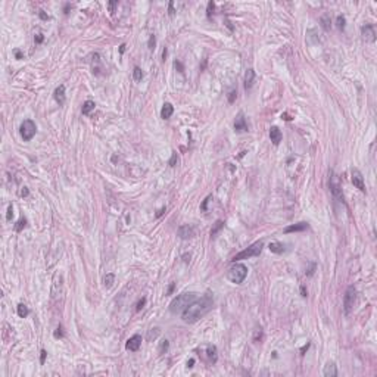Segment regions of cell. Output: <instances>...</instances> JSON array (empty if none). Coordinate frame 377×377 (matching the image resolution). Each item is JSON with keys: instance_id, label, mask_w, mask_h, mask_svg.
I'll list each match as a JSON object with an SVG mask.
<instances>
[{"instance_id": "6da1fadb", "label": "cell", "mask_w": 377, "mask_h": 377, "mask_svg": "<svg viewBox=\"0 0 377 377\" xmlns=\"http://www.w3.org/2000/svg\"><path fill=\"white\" fill-rule=\"evenodd\" d=\"M212 304H214V297H212V295H209V293L203 295L200 299H196L193 304H190L181 312L183 321L187 323V324L196 323L200 317H203L205 314L209 312V309L212 308Z\"/></svg>"}, {"instance_id": "7a4b0ae2", "label": "cell", "mask_w": 377, "mask_h": 377, "mask_svg": "<svg viewBox=\"0 0 377 377\" xmlns=\"http://www.w3.org/2000/svg\"><path fill=\"white\" fill-rule=\"evenodd\" d=\"M194 301H196V293H192V292L190 293H181L170 304V311L172 314H180L190 304H193Z\"/></svg>"}, {"instance_id": "3957f363", "label": "cell", "mask_w": 377, "mask_h": 377, "mask_svg": "<svg viewBox=\"0 0 377 377\" xmlns=\"http://www.w3.org/2000/svg\"><path fill=\"white\" fill-rule=\"evenodd\" d=\"M246 275H248V267L243 265V264H236V262H234V265L230 268L229 273H227L229 280L233 281V283H236V284L243 283V280L246 278Z\"/></svg>"}, {"instance_id": "277c9868", "label": "cell", "mask_w": 377, "mask_h": 377, "mask_svg": "<svg viewBox=\"0 0 377 377\" xmlns=\"http://www.w3.org/2000/svg\"><path fill=\"white\" fill-rule=\"evenodd\" d=\"M264 248V243L262 242H256V243H253L251 245L248 249H245V251L239 252V253H236L234 256H233V262H236V261H240V259H248V258H252V256H258L261 251H262Z\"/></svg>"}, {"instance_id": "5b68a950", "label": "cell", "mask_w": 377, "mask_h": 377, "mask_svg": "<svg viewBox=\"0 0 377 377\" xmlns=\"http://www.w3.org/2000/svg\"><path fill=\"white\" fill-rule=\"evenodd\" d=\"M356 301V289L354 286H349L345 292V296H343V309H345V314H351V311L354 308V304Z\"/></svg>"}, {"instance_id": "8992f818", "label": "cell", "mask_w": 377, "mask_h": 377, "mask_svg": "<svg viewBox=\"0 0 377 377\" xmlns=\"http://www.w3.org/2000/svg\"><path fill=\"white\" fill-rule=\"evenodd\" d=\"M35 131H37V127H35V122L33 119H25L19 128V133H21V137L24 138V141H30L35 136Z\"/></svg>"}, {"instance_id": "52a82bcc", "label": "cell", "mask_w": 377, "mask_h": 377, "mask_svg": "<svg viewBox=\"0 0 377 377\" xmlns=\"http://www.w3.org/2000/svg\"><path fill=\"white\" fill-rule=\"evenodd\" d=\"M329 186H330V192L333 194V197L337 200V202H342L345 203V197H343V193H342V189H340V186L337 183V180H336V174L333 171H330V180H329Z\"/></svg>"}, {"instance_id": "ba28073f", "label": "cell", "mask_w": 377, "mask_h": 377, "mask_svg": "<svg viewBox=\"0 0 377 377\" xmlns=\"http://www.w3.org/2000/svg\"><path fill=\"white\" fill-rule=\"evenodd\" d=\"M351 180H352V184H354L355 187L359 190V192H366V184H364V177H362V174L358 171L356 168H352V171H351Z\"/></svg>"}, {"instance_id": "9c48e42d", "label": "cell", "mask_w": 377, "mask_h": 377, "mask_svg": "<svg viewBox=\"0 0 377 377\" xmlns=\"http://www.w3.org/2000/svg\"><path fill=\"white\" fill-rule=\"evenodd\" d=\"M361 34H362V38H364L366 41H370V43H374V41H376V31H374V27H373L371 24L362 25Z\"/></svg>"}, {"instance_id": "30bf717a", "label": "cell", "mask_w": 377, "mask_h": 377, "mask_svg": "<svg viewBox=\"0 0 377 377\" xmlns=\"http://www.w3.org/2000/svg\"><path fill=\"white\" fill-rule=\"evenodd\" d=\"M177 234H178L180 239H183V240L190 239V237L194 236V227L192 224H184V226H181L180 229L177 230Z\"/></svg>"}, {"instance_id": "8fae6325", "label": "cell", "mask_w": 377, "mask_h": 377, "mask_svg": "<svg viewBox=\"0 0 377 377\" xmlns=\"http://www.w3.org/2000/svg\"><path fill=\"white\" fill-rule=\"evenodd\" d=\"M234 131H237V133L248 131V122H246V118L242 112H239L236 119H234Z\"/></svg>"}, {"instance_id": "7c38bea8", "label": "cell", "mask_w": 377, "mask_h": 377, "mask_svg": "<svg viewBox=\"0 0 377 377\" xmlns=\"http://www.w3.org/2000/svg\"><path fill=\"white\" fill-rule=\"evenodd\" d=\"M140 345H141V336H140V334H134V336H131V337L127 340L125 348L128 351H131V352H136V351H138Z\"/></svg>"}, {"instance_id": "4fadbf2b", "label": "cell", "mask_w": 377, "mask_h": 377, "mask_svg": "<svg viewBox=\"0 0 377 377\" xmlns=\"http://www.w3.org/2000/svg\"><path fill=\"white\" fill-rule=\"evenodd\" d=\"M55 100L59 103V106H62L65 103V86L63 84H60L55 90Z\"/></svg>"}, {"instance_id": "5bb4252c", "label": "cell", "mask_w": 377, "mask_h": 377, "mask_svg": "<svg viewBox=\"0 0 377 377\" xmlns=\"http://www.w3.org/2000/svg\"><path fill=\"white\" fill-rule=\"evenodd\" d=\"M281 137H283V134H281V131L277 127H271L270 128V138H271V141L274 145H278L281 141Z\"/></svg>"}, {"instance_id": "9a60e30c", "label": "cell", "mask_w": 377, "mask_h": 377, "mask_svg": "<svg viewBox=\"0 0 377 377\" xmlns=\"http://www.w3.org/2000/svg\"><path fill=\"white\" fill-rule=\"evenodd\" d=\"M172 114H174V106L168 102L164 103V106H162V109H161V118L168 119V118H171Z\"/></svg>"}, {"instance_id": "2e32d148", "label": "cell", "mask_w": 377, "mask_h": 377, "mask_svg": "<svg viewBox=\"0 0 377 377\" xmlns=\"http://www.w3.org/2000/svg\"><path fill=\"white\" fill-rule=\"evenodd\" d=\"M323 374L326 377H336L337 376V368L333 362H327L324 366V370H323Z\"/></svg>"}, {"instance_id": "e0dca14e", "label": "cell", "mask_w": 377, "mask_h": 377, "mask_svg": "<svg viewBox=\"0 0 377 377\" xmlns=\"http://www.w3.org/2000/svg\"><path fill=\"white\" fill-rule=\"evenodd\" d=\"M253 81H255V71L253 69H248L246 74H245V89H251L253 86Z\"/></svg>"}, {"instance_id": "ac0fdd59", "label": "cell", "mask_w": 377, "mask_h": 377, "mask_svg": "<svg viewBox=\"0 0 377 377\" xmlns=\"http://www.w3.org/2000/svg\"><path fill=\"white\" fill-rule=\"evenodd\" d=\"M308 229V224L307 223H297V224H293V226H289L284 229V233H295V231H304V230Z\"/></svg>"}, {"instance_id": "d6986e66", "label": "cell", "mask_w": 377, "mask_h": 377, "mask_svg": "<svg viewBox=\"0 0 377 377\" xmlns=\"http://www.w3.org/2000/svg\"><path fill=\"white\" fill-rule=\"evenodd\" d=\"M268 249L273 253H283V252H286V245L280 243V242H273V243H270Z\"/></svg>"}, {"instance_id": "ffe728a7", "label": "cell", "mask_w": 377, "mask_h": 377, "mask_svg": "<svg viewBox=\"0 0 377 377\" xmlns=\"http://www.w3.org/2000/svg\"><path fill=\"white\" fill-rule=\"evenodd\" d=\"M206 352H208L209 359L215 364V362H217V359H218V356H217V346H215V345H208V346H206Z\"/></svg>"}, {"instance_id": "44dd1931", "label": "cell", "mask_w": 377, "mask_h": 377, "mask_svg": "<svg viewBox=\"0 0 377 377\" xmlns=\"http://www.w3.org/2000/svg\"><path fill=\"white\" fill-rule=\"evenodd\" d=\"M94 102L93 100H86V102L83 103V108H81V112L83 115H89L92 111H94Z\"/></svg>"}, {"instance_id": "7402d4cb", "label": "cell", "mask_w": 377, "mask_h": 377, "mask_svg": "<svg viewBox=\"0 0 377 377\" xmlns=\"http://www.w3.org/2000/svg\"><path fill=\"white\" fill-rule=\"evenodd\" d=\"M320 22H321V27H323V30L324 31H330L331 28V21H330V16L327 15V13H324L323 16L320 18Z\"/></svg>"}, {"instance_id": "603a6c76", "label": "cell", "mask_w": 377, "mask_h": 377, "mask_svg": "<svg viewBox=\"0 0 377 377\" xmlns=\"http://www.w3.org/2000/svg\"><path fill=\"white\" fill-rule=\"evenodd\" d=\"M114 281H115V275L112 274V273H109V274H106L105 275V278H103V284H105V287H112V284H114Z\"/></svg>"}, {"instance_id": "cb8c5ba5", "label": "cell", "mask_w": 377, "mask_h": 377, "mask_svg": "<svg viewBox=\"0 0 377 377\" xmlns=\"http://www.w3.org/2000/svg\"><path fill=\"white\" fill-rule=\"evenodd\" d=\"M16 312H18V315H19L21 318H25V317L28 315V308H27V305L19 304V305L16 307Z\"/></svg>"}, {"instance_id": "d4e9b609", "label": "cell", "mask_w": 377, "mask_h": 377, "mask_svg": "<svg viewBox=\"0 0 377 377\" xmlns=\"http://www.w3.org/2000/svg\"><path fill=\"white\" fill-rule=\"evenodd\" d=\"M57 277H59V274H56L55 275V278H53V289H52V296L55 297L56 295H59V292H57ZM62 286V278L59 280V287Z\"/></svg>"}, {"instance_id": "484cf974", "label": "cell", "mask_w": 377, "mask_h": 377, "mask_svg": "<svg viewBox=\"0 0 377 377\" xmlns=\"http://www.w3.org/2000/svg\"><path fill=\"white\" fill-rule=\"evenodd\" d=\"M133 78L136 81H140L143 78V72H141V69L138 68V67H134V69H133Z\"/></svg>"}, {"instance_id": "4316f807", "label": "cell", "mask_w": 377, "mask_h": 377, "mask_svg": "<svg viewBox=\"0 0 377 377\" xmlns=\"http://www.w3.org/2000/svg\"><path fill=\"white\" fill-rule=\"evenodd\" d=\"M336 22H337V28L339 30H345V25H346V19H345V16L343 15H339L337 16V19H336Z\"/></svg>"}, {"instance_id": "83f0119b", "label": "cell", "mask_w": 377, "mask_h": 377, "mask_svg": "<svg viewBox=\"0 0 377 377\" xmlns=\"http://www.w3.org/2000/svg\"><path fill=\"white\" fill-rule=\"evenodd\" d=\"M168 348H170V342H168L167 339H164L159 345V354H165V352L168 351Z\"/></svg>"}, {"instance_id": "f1b7e54d", "label": "cell", "mask_w": 377, "mask_h": 377, "mask_svg": "<svg viewBox=\"0 0 377 377\" xmlns=\"http://www.w3.org/2000/svg\"><path fill=\"white\" fill-rule=\"evenodd\" d=\"M223 226H224V223H223V221H217L215 227H214V229L211 230V236H212V237H215V236H217V233H218V231H219V230L223 229Z\"/></svg>"}, {"instance_id": "f546056e", "label": "cell", "mask_w": 377, "mask_h": 377, "mask_svg": "<svg viewBox=\"0 0 377 377\" xmlns=\"http://www.w3.org/2000/svg\"><path fill=\"white\" fill-rule=\"evenodd\" d=\"M25 226H27V219H25V218H21V219L16 223V227H15V230L19 233V231H22V229H25Z\"/></svg>"}, {"instance_id": "4dcf8cb0", "label": "cell", "mask_w": 377, "mask_h": 377, "mask_svg": "<svg viewBox=\"0 0 377 377\" xmlns=\"http://www.w3.org/2000/svg\"><path fill=\"white\" fill-rule=\"evenodd\" d=\"M148 46H149V49L150 50H155V46H156V37L152 34L150 37H149V43H148Z\"/></svg>"}, {"instance_id": "1f68e13d", "label": "cell", "mask_w": 377, "mask_h": 377, "mask_svg": "<svg viewBox=\"0 0 377 377\" xmlns=\"http://www.w3.org/2000/svg\"><path fill=\"white\" fill-rule=\"evenodd\" d=\"M214 11H215V3H214V2H209V3H208V9H206V15L211 16V15L214 13Z\"/></svg>"}, {"instance_id": "d6a6232c", "label": "cell", "mask_w": 377, "mask_h": 377, "mask_svg": "<svg viewBox=\"0 0 377 377\" xmlns=\"http://www.w3.org/2000/svg\"><path fill=\"white\" fill-rule=\"evenodd\" d=\"M93 59H94V60H96V63H99V62H100V55H99V53H94V55H93ZM93 68H94V65H93ZM99 69H100V68H99V67H96V68L93 69V72H96V74H99Z\"/></svg>"}, {"instance_id": "836d02e7", "label": "cell", "mask_w": 377, "mask_h": 377, "mask_svg": "<svg viewBox=\"0 0 377 377\" xmlns=\"http://www.w3.org/2000/svg\"><path fill=\"white\" fill-rule=\"evenodd\" d=\"M158 334H159V330H158V329H152V330L149 331L148 339H149V340H152V339H155V337H156Z\"/></svg>"}, {"instance_id": "e575fe53", "label": "cell", "mask_w": 377, "mask_h": 377, "mask_svg": "<svg viewBox=\"0 0 377 377\" xmlns=\"http://www.w3.org/2000/svg\"><path fill=\"white\" fill-rule=\"evenodd\" d=\"M262 337H264L262 330H261V329H256V331H255V337H253V340H255V342H258V339H259V340H262Z\"/></svg>"}, {"instance_id": "d590c367", "label": "cell", "mask_w": 377, "mask_h": 377, "mask_svg": "<svg viewBox=\"0 0 377 377\" xmlns=\"http://www.w3.org/2000/svg\"><path fill=\"white\" fill-rule=\"evenodd\" d=\"M12 217H13V206L9 205V206H8V214H6V219H8V221H11Z\"/></svg>"}, {"instance_id": "8d00e7d4", "label": "cell", "mask_w": 377, "mask_h": 377, "mask_svg": "<svg viewBox=\"0 0 377 377\" xmlns=\"http://www.w3.org/2000/svg\"><path fill=\"white\" fill-rule=\"evenodd\" d=\"M177 161H178V158H177V153H175V152H172V156H171V159H170V167H175Z\"/></svg>"}, {"instance_id": "74e56055", "label": "cell", "mask_w": 377, "mask_h": 377, "mask_svg": "<svg viewBox=\"0 0 377 377\" xmlns=\"http://www.w3.org/2000/svg\"><path fill=\"white\" fill-rule=\"evenodd\" d=\"M145 304H146V297H141L140 301L137 302V307H136V311H140V309L145 307Z\"/></svg>"}, {"instance_id": "f35d334b", "label": "cell", "mask_w": 377, "mask_h": 377, "mask_svg": "<svg viewBox=\"0 0 377 377\" xmlns=\"http://www.w3.org/2000/svg\"><path fill=\"white\" fill-rule=\"evenodd\" d=\"M116 6H118V2H109V3H108L109 12H112V13L115 12V8H116Z\"/></svg>"}, {"instance_id": "ab89813d", "label": "cell", "mask_w": 377, "mask_h": 377, "mask_svg": "<svg viewBox=\"0 0 377 377\" xmlns=\"http://www.w3.org/2000/svg\"><path fill=\"white\" fill-rule=\"evenodd\" d=\"M174 67H175V69H178V72H184V67L181 65V62L175 60V62H174Z\"/></svg>"}, {"instance_id": "60d3db41", "label": "cell", "mask_w": 377, "mask_h": 377, "mask_svg": "<svg viewBox=\"0 0 377 377\" xmlns=\"http://www.w3.org/2000/svg\"><path fill=\"white\" fill-rule=\"evenodd\" d=\"M46 356H47V352L43 349L41 352H40V364H44V361H46Z\"/></svg>"}, {"instance_id": "b9f144b4", "label": "cell", "mask_w": 377, "mask_h": 377, "mask_svg": "<svg viewBox=\"0 0 377 377\" xmlns=\"http://www.w3.org/2000/svg\"><path fill=\"white\" fill-rule=\"evenodd\" d=\"M211 199H212V196H208L205 200H203V203L200 205V209H202V211H206V205H208V202H209Z\"/></svg>"}, {"instance_id": "7bdbcfd3", "label": "cell", "mask_w": 377, "mask_h": 377, "mask_svg": "<svg viewBox=\"0 0 377 377\" xmlns=\"http://www.w3.org/2000/svg\"><path fill=\"white\" fill-rule=\"evenodd\" d=\"M168 13H170L171 16L175 13V12H174V2H170V3H168Z\"/></svg>"}, {"instance_id": "ee69618b", "label": "cell", "mask_w": 377, "mask_h": 377, "mask_svg": "<svg viewBox=\"0 0 377 377\" xmlns=\"http://www.w3.org/2000/svg\"><path fill=\"white\" fill-rule=\"evenodd\" d=\"M63 336V331H62V327L59 326L56 329V331H55V337H62Z\"/></svg>"}, {"instance_id": "f6af8a7d", "label": "cell", "mask_w": 377, "mask_h": 377, "mask_svg": "<svg viewBox=\"0 0 377 377\" xmlns=\"http://www.w3.org/2000/svg\"><path fill=\"white\" fill-rule=\"evenodd\" d=\"M34 40H35V43H43L44 37H43V34H37V35L34 37Z\"/></svg>"}, {"instance_id": "bcb514c9", "label": "cell", "mask_w": 377, "mask_h": 377, "mask_svg": "<svg viewBox=\"0 0 377 377\" xmlns=\"http://www.w3.org/2000/svg\"><path fill=\"white\" fill-rule=\"evenodd\" d=\"M236 96H237V93H236V92H231V93H230V96H229V102H230V103H233V102H234Z\"/></svg>"}, {"instance_id": "7dc6e473", "label": "cell", "mask_w": 377, "mask_h": 377, "mask_svg": "<svg viewBox=\"0 0 377 377\" xmlns=\"http://www.w3.org/2000/svg\"><path fill=\"white\" fill-rule=\"evenodd\" d=\"M301 295L304 297L308 296V292H307V289H305V286H301Z\"/></svg>"}, {"instance_id": "c3c4849f", "label": "cell", "mask_w": 377, "mask_h": 377, "mask_svg": "<svg viewBox=\"0 0 377 377\" xmlns=\"http://www.w3.org/2000/svg\"><path fill=\"white\" fill-rule=\"evenodd\" d=\"M38 15H40V18H41V19H44V21L49 19V16L46 15V12H44V11H40V12H38Z\"/></svg>"}, {"instance_id": "681fc988", "label": "cell", "mask_w": 377, "mask_h": 377, "mask_svg": "<svg viewBox=\"0 0 377 377\" xmlns=\"http://www.w3.org/2000/svg\"><path fill=\"white\" fill-rule=\"evenodd\" d=\"M28 193H30V192H28V189H27V187H24L22 190H21V196H22V197H27Z\"/></svg>"}, {"instance_id": "f907efd6", "label": "cell", "mask_w": 377, "mask_h": 377, "mask_svg": "<svg viewBox=\"0 0 377 377\" xmlns=\"http://www.w3.org/2000/svg\"><path fill=\"white\" fill-rule=\"evenodd\" d=\"M174 287H175V284H174V283H171V284H170V287H168V290H167V295H171L172 292H174Z\"/></svg>"}, {"instance_id": "816d5d0a", "label": "cell", "mask_w": 377, "mask_h": 377, "mask_svg": "<svg viewBox=\"0 0 377 377\" xmlns=\"http://www.w3.org/2000/svg\"><path fill=\"white\" fill-rule=\"evenodd\" d=\"M190 256H192V255H190V253H186V255H183V259H184V262H189V261H190Z\"/></svg>"}, {"instance_id": "f5cc1de1", "label": "cell", "mask_w": 377, "mask_h": 377, "mask_svg": "<svg viewBox=\"0 0 377 377\" xmlns=\"http://www.w3.org/2000/svg\"><path fill=\"white\" fill-rule=\"evenodd\" d=\"M308 348H309V343H307V345H305V346H304V348L301 349V355L305 354V351H308Z\"/></svg>"}, {"instance_id": "db71d44e", "label": "cell", "mask_w": 377, "mask_h": 377, "mask_svg": "<svg viewBox=\"0 0 377 377\" xmlns=\"http://www.w3.org/2000/svg\"><path fill=\"white\" fill-rule=\"evenodd\" d=\"M167 55H168V49L165 47V49H164V52H162V59H164V60L167 59Z\"/></svg>"}, {"instance_id": "11a10c76", "label": "cell", "mask_w": 377, "mask_h": 377, "mask_svg": "<svg viewBox=\"0 0 377 377\" xmlns=\"http://www.w3.org/2000/svg\"><path fill=\"white\" fill-rule=\"evenodd\" d=\"M15 56H16V59H22V53L19 50H15Z\"/></svg>"}, {"instance_id": "9f6ffc18", "label": "cell", "mask_w": 377, "mask_h": 377, "mask_svg": "<svg viewBox=\"0 0 377 377\" xmlns=\"http://www.w3.org/2000/svg\"><path fill=\"white\" fill-rule=\"evenodd\" d=\"M193 364H194V359H190V361H187V367H189V368H192V367H193Z\"/></svg>"}, {"instance_id": "6f0895ef", "label": "cell", "mask_w": 377, "mask_h": 377, "mask_svg": "<svg viewBox=\"0 0 377 377\" xmlns=\"http://www.w3.org/2000/svg\"><path fill=\"white\" fill-rule=\"evenodd\" d=\"M124 50H125V44H121V46H119V52L124 53Z\"/></svg>"}, {"instance_id": "680465c9", "label": "cell", "mask_w": 377, "mask_h": 377, "mask_svg": "<svg viewBox=\"0 0 377 377\" xmlns=\"http://www.w3.org/2000/svg\"><path fill=\"white\" fill-rule=\"evenodd\" d=\"M164 212H165V208H162V209H161L159 212H158V214H156V217H161V215H162V214H164Z\"/></svg>"}]
</instances>
